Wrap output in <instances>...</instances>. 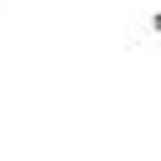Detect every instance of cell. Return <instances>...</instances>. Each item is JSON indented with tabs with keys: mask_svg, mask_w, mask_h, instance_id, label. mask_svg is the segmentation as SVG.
I'll return each mask as SVG.
<instances>
[{
	"mask_svg": "<svg viewBox=\"0 0 161 161\" xmlns=\"http://www.w3.org/2000/svg\"><path fill=\"white\" fill-rule=\"evenodd\" d=\"M131 40H136V45H141V40H151V45H161V10H151V15H146V20L136 25V35H131Z\"/></svg>",
	"mask_w": 161,
	"mask_h": 161,
	"instance_id": "1",
	"label": "cell"
}]
</instances>
